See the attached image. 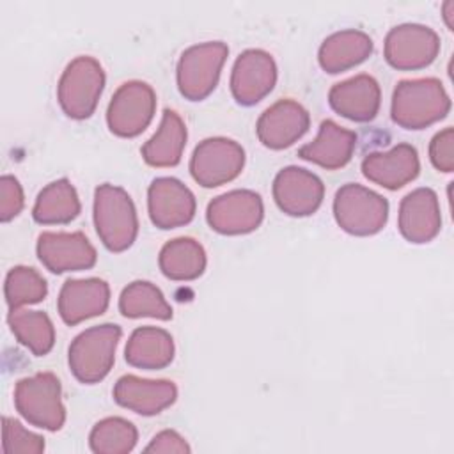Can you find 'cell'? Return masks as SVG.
I'll return each mask as SVG.
<instances>
[{
	"mask_svg": "<svg viewBox=\"0 0 454 454\" xmlns=\"http://www.w3.org/2000/svg\"><path fill=\"white\" fill-rule=\"evenodd\" d=\"M160 270L172 280H193L206 270V252L192 238H176L160 250Z\"/></svg>",
	"mask_w": 454,
	"mask_h": 454,
	"instance_id": "cell-27",
	"label": "cell"
},
{
	"mask_svg": "<svg viewBox=\"0 0 454 454\" xmlns=\"http://www.w3.org/2000/svg\"><path fill=\"white\" fill-rule=\"evenodd\" d=\"M94 225L110 252L129 248L138 234V218L131 197L119 186L99 184L94 192Z\"/></svg>",
	"mask_w": 454,
	"mask_h": 454,
	"instance_id": "cell-2",
	"label": "cell"
},
{
	"mask_svg": "<svg viewBox=\"0 0 454 454\" xmlns=\"http://www.w3.org/2000/svg\"><path fill=\"white\" fill-rule=\"evenodd\" d=\"M372 51V39L362 30H340L328 35L319 46L317 60L326 73H342L364 62Z\"/></svg>",
	"mask_w": 454,
	"mask_h": 454,
	"instance_id": "cell-23",
	"label": "cell"
},
{
	"mask_svg": "<svg viewBox=\"0 0 454 454\" xmlns=\"http://www.w3.org/2000/svg\"><path fill=\"white\" fill-rule=\"evenodd\" d=\"M333 216L342 231L353 236H372L387 223L388 202L362 184L348 183L335 193Z\"/></svg>",
	"mask_w": 454,
	"mask_h": 454,
	"instance_id": "cell-6",
	"label": "cell"
},
{
	"mask_svg": "<svg viewBox=\"0 0 454 454\" xmlns=\"http://www.w3.org/2000/svg\"><path fill=\"white\" fill-rule=\"evenodd\" d=\"M449 7H450V0H449V2L443 5V12H445V14H443V18H445V23H447L449 30H452V21H450V16H452V14H450Z\"/></svg>",
	"mask_w": 454,
	"mask_h": 454,
	"instance_id": "cell-36",
	"label": "cell"
},
{
	"mask_svg": "<svg viewBox=\"0 0 454 454\" xmlns=\"http://www.w3.org/2000/svg\"><path fill=\"white\" fill-rule=\"evenodd\" d=\"M229 48L222 41L193 44L181 53L177 62V87L190 101L207 98L218 83Z\"/></svg>",
	"mask_w": 454,
	"mask_h": 454,
	"instance_id": "cell-7",
	"label": "cell"
},
{
	"mask_svg": "<svg viewBox=\"0 0 454 454\" xmlns=\"http://www.w3.org/2000/svg\"><path fill=\"white\" fill-rule=\"evenodd\" d=\"M105 87V71L94 57H76L64 69L57 98L64 114L71 119H87L94 114Z\"/></svg>",
	"mask_w": 454,
	"mask_h": 454,
	"instance_id": "cell-5",
	"label": "cell"
},
{
	"mask_svg": "<svg viewBox=\"0 0 454 454\" xmlns=\"http://www.w3.org/2000/svg\"><path fill=\"white\" fill-rule=\"evenodd\" d=\"M2 450L5 454H18V452H32L39 454L44 450V438L25 429L21 422L4 417L2 419Z\"/></svg>",
	"mask_w": 454,
	"mask_h": 454,
	"instance_id": "cell-32",
	"label": "cell"
},
{
	"mask_svg": "<svg viewBox=\"0 0 454 454\" xmlns=\"http://www.w3.org/2000/svg\"><path fill=\"white\" fill-rule=\"evenodd\" d=\"M5 301L9 310H16L23 305L39 303L48 293L46 280L28 266H14L5 277Z\"/></svg>",
	"mask_w": 454,
	"mask_h": 454,
	"instance_id": "cell-31",
	"label": "cell"
},
{
	"mask_svg": "<svg viewBox=\"0 0 454 454\" xmlns=\"http://www.w3.org/2000/svg\"><path fill=\"white\" fill-rule=\"evenodd\" d=\"M186 144V126L183 119L165 108L160 128L142 145V158L151 167H174L179 163Z\"/></svg>",
	"mask_w": 454,
	"mask_h": 454,
	"instance_id": "cell-25",
	"label": "cell"
},
{
	"mask_svg": "<svg viewBox=\"0 0 454 454\" xmlns=\"http://www.w3.org/2000/svg\"><path fill=\"white\" fill-rule=\"evenodd\" d=\"M14 406L32 426L59 431L66 422L60 381L53 372L21 378L14 388Z\"/></svg>",
	"mask_w": 454,
	"mask_h": 454,
	"instance_id": "cell-4",
	"label": "cell"
},
{
	"mask_svg": "<svg viewBox=\"0 0 454 454\" xmlns=\"http://www.w3.org/2000/svg\"><path fill=\"white\" fill-rule=\"evenodd\" d=\"M330 106L355 122L372 121L380 110V83L371 74H356L335 83L328 92Z\"/></svg>",
	"mask_w": 454,
	"mask_h": 454,
	"instance_id": "cell-19",
	"label": "cell"
},
{
	"mask_svg": "<svg viewBox=\"0 0 454 454\" xmlns=\"http://www.w3.org/2000/svg\"><path fill=\"white\" fill-rule=\"evenodd\" d=\"M325 197L323 181L307 168L286 167L273 181L277 206L291 216H307L317 211Z\"/></svg>",
	"mask_w": 454,
	"mask_h": 454,
	"instance_id": "cell-13",
	"label": "cell"
},
{
	"mask_svg": "<svg viewBox=\"0 0 454 454\" xmlns=\"http://www.w3.org/2000/svg\"><path fill=\"white\" fill-rule=\"evenodd\" d=\"M264 215L262 199L252 190H232L215 197L207 204L206 218L220 234H247L255 231Z\"/></svg>",
	"mask_w": 454,
	"mask_h": 454,
	"instance_id": "cell-11",
	"label": "cell"
},
{
	"mask_svg": "<svg viewBox=\"0 0 454 454\" xmlns=\"http://www.w3.org/2000/svg\"><path fill=\"white\" fill-rule=\"evenodd\" d=\"M110 301V287L101 278L66 280L59 294V314L66 325L101 316Z\"/></svg>",
	"mask_w": 454,
	"mask_h": 454,
	"instance_id": "cell-21",
	"label": "cell"
},
{
	"mask_svg": "<svg viewBox=\"0 0 454 454\" xmlns=\"http://www.w3.org/2000/svg\"><path fill=\"white\" fill-rule=\"evenodd\" d=\"M192 190L176 177H156L147 190L151 222L160 229H174L192 222L195 215Z\"/></svg>",
	"mask_w": 454,
	"mask_h": 454,
	"instance_id": "cell-14",
	"label": "cell"
},
{
	"mask_svg": "<svg viewBox=\"0 0 454 454\" xmlns=\"http://www.w3.org/2000/svg\"><path fill=\"white\" fill-rule=\"evenodd\" d=\"M145 452H190V445L179 433L165 429L151 440V443L145 447Z\"/></svg>",
	"mask_w": 454,
	"mask_h": 454,
	"instance_id": "cell-35",
	"label": "cell"
},
{
	"mask_svg": "<svg viewBox=\"0 0 454 454\" xmlns=\"http://www.w3.org/2000/svg\"><path fill=\"white\" fill-rule=\"evenodd\" d=\"M25 197L20 181L14 176L0 177V220L9 222L23 209Z\"/></svg>",
	"mask_w": 454,
	"mask_h": 454,
	"instance_id": "cell-33",
	"label": "cell"
},
{
	"mask_svg": "<svg viewBox=\"0 0 454 454\" xmlns=\"http://www.w3.org/2000/svg\"><path fill=\"white\" fill-rule=\"evenodd\" d=\"M121 326L105 323L83 330L69 346L67 360L74 378L82 383H98L112 369L115 348L121 339Z\"/></svg>",
	"mask_w": 454,
	"mask_h": 454,
	"instance_id": "cell-3",
	"label": "cell"
},
{
	"mask_svg": "<svg viewBox=\"0 0 454 454\" xmlns=\"http://www.w3.org/2000/svg\"><path fill=\"white\" fill-rule=\"evenodd\" d=\"M399 231L410 243L431 241L442 227L438 197L431 188L410 192L399 206Z\"/></svg>",
	"mask_w": 454,
	"mask_h": 454,
	"instance_id": "cell-20",
	"label": "cell"
},
{
	"mask_svg": "<svg viewBox=\"0 0 454 454\" xmlns=\"http://www.w3.org/2000/svg\"><path fill=\"white\" fill-rule=\"evenodd\" d=\"M9 326L14 337L35 356L51 351L55 344V328L46 312L41 310H9Z\"/></svg>",
	"mask_w": 454,
	"mask_h": 454,
	"instance_id": "cell-28",
	"label": "cell"
},
{
	"mask_svg": "<svg viewBox=\"0 0 454 454\" xmlns=\"http://www.w3.org/2000/svg\"><path fill=\"white\" fill-rule=\"evenodd\" d=\"M355 145V131L340 128L337 122L326 119L319 124V133L316 140L300 147L298 156L326 170H335L344 167L351 160Z\"/></svg>",
	"mask_w": 454,
	"mask_h": 454,
	"instance_id": "cell-22",
	"label": "cell"
},
{
	"mask_svg": "<svg viewBox=\"0 0 454 454\" xmlns=\"http://www.w3.org/2000/svg\"><path fill=\"white\" fill-rule=\"evenodd\" d=\"M37 257L51 273H66L92 268L98 254L83 232H43Z\"/></svg>",
	"mask_w": 454,
	"mask_h": 454,
	"instance_id": "cell-15",
	"label": "cell"
},
{
	"mask_svg": "<svg viewBox=\"0 0 454 454\" xmlns=\"http://www.w3.org/2000/svg\"><path fill=\"white\" fill-rule=\"evenodd\" d=\"M177 397V387L168 380H142L126 374L117 380L114 387V399L119 406L128 408L138 415H158Z\"/></svg>",
	"mask_w": 454,
	"mask_h": 454,
	"instance_id": "cell-18",
	"label": "cell"
},
{
	"mask_svg": "<svg viewBox=\"0 0 454 454\" xmlns=\"http://www.w3.org/2000/svg\"><path fill=\"white\" fill-rule=\"evenodd\" d=\"M80 199L69 179L62 177L46 184L34 204L32 216L37 223H69L80 213Z\"/></svg>",
	"mask_w": 454,
	"mask_h": 454,
	"instance_id": "cell-26",
	"label": "cell"
},
{
	"mask_svg": "<svg viewBox=\"0 0 454 454\" xmlns=\"http://www.w3.org/2000/svg\"><path fill=\"white\" fill-rule=\"evenodd\" d=\"M277 82V64L264 50H245L234 62L231 92L243 106L259 103Z\"/></svg>",
	"mask_w": 454,
	"mask_h": 454,
	"instance_id": "cell-12",
	"label": "cell"
},
{
	"mask_svg": "<svg viewBox=\"0 0 454 454\" xmlns=\"http://www.w3.org/2000/svg\"><path fill=\"white\" fill-rule=\"evenodd\" d=\"M156 108V94L145 82L131 80L122 83L112 96L106 122L117 137H137L151 122Z\"/></svg>",
	"mask_w": 454,
	"mask_h": 454,
	"instance_id": "cell-9",
	"label": "cell"
},
{
	"mask_svg": "<svg viewBox=\"0 0 454 454\" xmlns=\"http://www.w3.org/2000/svg\"><path fill=\"white\" fill-rule=\"evenodd\" d=\"M245 165L243 147L225 137L202 140L190 160L192 177L204 188L225 184L239 176Z\"/></svg>",
	"mask_w": 454,
	"mask_h": 454,
	"instance_id": "cell-8",
	"label": "cell"
},
{
	"mask_svg": "<svg viewBox=\"0 0 454 454\" xmlns=\"http://www.w3.org/2000/svg\"><path fill=\"white\" fill-rule=\"evenodd\" d=\"M124 358L138 369H163L174 358L172 335L163 328L140 326L129 335Z\"/></svg>",
	"mask_w": 454,
	"mask_h": 454,
	"instance_id": "cell-24",
	"label": "cell"
},
{
	"mask_svg": "<svg viewBox=\"0 0 454 454\" xmlns=\"http://www.w3.org/2000/svg\"><path fill=\"white\" fill-rule=\"evenodd\" d=\"M137 427L121 417L99 420L89 436L90 450L96 454H126L137 445Z\"/></svg>",
	"mask_w": 454,
	"mask_h": 454,
	"instance_id": "cell-30",
	"label": "cell"
},
{
	"mask_svg": "<svg viewBox=\"0 0 454 454\" xmlns=\"http://www.w3.org/2000/svg\"><path fill=\"white\" fill-rule=\"evenodd\" d=\"M449 110V94L436 78L403 80L394 89L392 121L404 129L427 128L443 119Z\"/></svg>",
	"mask_w": 454,
	"mask_h": 454,
	"instance_id": "cell-1",
	"label": "cell"
},
{
	"mask_svg": "<svg viewBox=\"0 0 454 454\" xmlns=\"http://www.w3.org/2000/svg\"><path fill=\"white\" fill-rule=\"evenodd\" d=\"M309 112L293 99H280L257 119V138L270 149H284L294 144L309 129Z\"/></svg>",
	"mask_w": 454,
	"mask_h": 454,
	"instance_id": "cell-16",
	"label": "cell"
},
{
	"mask_svg": "<svg viewBox=\"0 0 454 454\" xmlns=\"http://www.w3.org/2000/svg\"><path fill=\"white\" fill-rule=\"evenodd\" d=\"M419 154L410 144H397L390 151L369 153L362 160V174L387 190L403 188L419 176Z\"/></svg>",
	"mask_w": 454,
	"mask_h": 454,
	"instance_id": "cell-17",
	"label": "cell"
},
{
	"mask_svg": "<svg viewBox=\"0 0 454 454\" xmlns=\"http://www.w3.org/2000/svg\"><path fill=\"white\" fill-rule=\"evenodd\" d=\"M452 144H454V129L452 128H445L433 137V140L429 144V160L436 170L445 172V174L454 170Z\"/></svg>",
	"mask_w": 454,
	"mask_h": 454,
	"instance_id": "cell-34",
	"label": "cell"
},
{
	"mask_svg": "<svg viewBox=\"0 0 454 454\" xmlns=\"http://www.w3.org/2000/svg\"><path fill=\"white\" fill-rule=\"evenodd\" d=\"M119 310L126 317H156L163 321L172 317V309L163 293L147 280H135L122 289Z\"/></svg>",
	"mask_w": 454,
	"mask_h": 454,
	"instance_id": "cell-29",
	"label": "cell"
},
{
	"mask_svg": "<svg viewBox=\"0 0 454 454\" xmlns=\"http://www.w3.org/2000/svg\"><path fill=\"white\" fill-rule=\"evenodd\" d=\"M438 51V34L419 23L394 27L385 37V59L395 69H422L436 59Z\"/></svg>",
	"mask_w": 454,
	"mask_h": 454,
	"instance_id": "cell-10",
	"label": "cell"
}]
</instances>
